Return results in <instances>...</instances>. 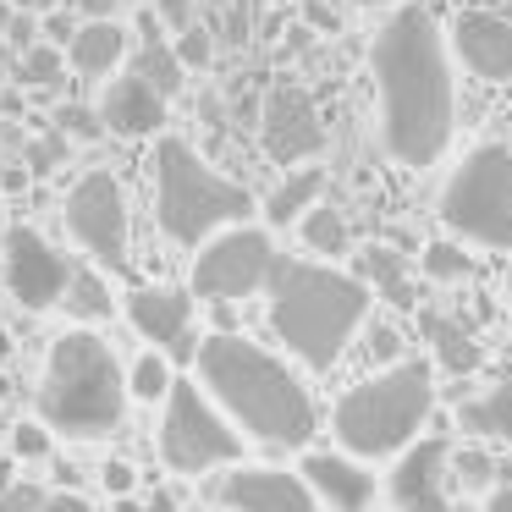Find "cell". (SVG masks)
<instances>
[{
	"mask_svg": "<svg viewBox=\"0 0 512 512\" xmlns=\"http://www.w3.org/2000/svg\"><path fill=\"white\" fill-rule=\"evenodd\" d=\"M380 89V138L397 166H435L441 149L452 144V72H446L441 28L424 6H397L380 23L369 45Z\"/></svg>",
	"mask_w": 512,
	"mask_h": 512,
	"instance_id": "1",
	"label": "cell"
},
{
	"mask_svg": "<svg viewBox=\"0 0 512 512\" xmlns=\"http://www.w3.org/2000/svg\"><path fill=\"white\" fill-rule=\"evenodd\" d=\"M193 369H199V391L226 413V424L254 435V441L309 446V435L320 430V408H314L309 386L292 375V364H281L276 353H265L248 336H204Z\"/></svg>",
	"mask_w": 512,
	"mask_h": 512,
	"instance_id": "2",
	"label": "cell"
},
{
	"mask_svg": "<svg viewBox=\"0 0 512 512\" xmlns=\"http://www.w3.org/2000/svg\"><path fill=\"white\" fill-rule=\"evenodd\" d=\"M270 325L287 353L309 369H331L358 331L369 325V287L336 265L276 259L270 265Z\"/></svg>",
	"mask_w": 512,
	"mask_h": 512,
	"instance_id": "3",
	"label": "cell"
},
{
	"mask_svg": "<svg viewBox=\"0 0 512 512\" xmlns=\"http://www.w3.org/2000/svg\"><path fill=\"white\" fill-rule=\"evenodd\" d=\"M127 419V369L94 331L72 325L50 342L39 375V424L67 441H105Z\"/></svg>",
	"mask_w": 512,
	"mask_h": 512,
	"instance_id": "4",
	"label": "cell"
},
{
	"mask_svg": "<svg viewBox=\"0 0 512 512\" xmlns=\"http://www.w3.org/2000/svg\"><path fill=\"white\" fill-rule=\"evenodd\" d=\"M435 408V375L424 358H397L391 369L358 380L336 397L331 408V430L336 446L358 463L369 457H397L413 446V435L424 430Z\"/></svg>",
	"mask_w": 512,
	"mask_h": 512,
	"instance_id": "5",
	"label": "cell"
},
{
	"mask_svg": "<svg viewBox=\"0 0 512 512\" xmlns=\"http://www.w3.org/2000/svg\"><path fill=\"white\" fill-rule=\"evenodd\" d=\"M254 215V193L204 166L188 138H160L155 149V221L177 248H204L221 226H243Z\"/></svg>",
	"mask_w": 512,
	"mask_h": 512,
	"instance_id": "6",
	"label": "cell"
},
{
	"mask_svg": "<svg viewBox=\"0 0 512 512\" xmlns=\"http://www.w3.org/2000/svg\"><path fill=\"white\" fill-rule=\"evenodd\" d=\"M441 221L479 248H512V149L474 144L441 188Z\"/></svg>",
	"mask_w": 512,
	"mask_h": 512,
	"instance_id": "7",
	"label": "cell"
},
{
	"mask_svg": "<svg viewBox=\"0 0 512 512\" xmlns=\"http://www.w3.org/2000/svg\"><path fill=\"white\" fill-rule=\"evenodd\" d=\"M155 446H160V463H166L171 474H188V479L243 457V435L226 424V413L215 408L193 380H171L166 402H160Z\"/></svg>",
	"mask_w": 512,
	"mask_h": 512,
	"instance_id": "8",
	"label": "cell"
},
{
	"mask_svg": "<svg viewBox=\"0 0 512 512\" xmlns=\"http://www.w3.org/2000/svg\"><path fill=\"white\" fill-rule=\"evenodd\" d=\"M270 265H276V248H270L265 226H248V221L226 226L193 254V298H210V303L254 298L270 281Z\"/></svg>",
	"mask_w": 512,
	"mask_h": 512,
	"instance_id": "9",
	"label": "cell"
},
{
	"mask_svg": "<svg viewBox=\"0 0 512 512\" xmlns=\"http://www.w3.org/2000/svg\"><path fill=\"white\" fill-rule=\"evenodd\" d=\"M67 232L94 265L127 270V199L111 171H83L67 193Z\"/></svg>",
	"mask_w": 512,
	"mask_h": 512,
	"instance_id": "10",
	"label": "cell"
},
{
	"mask_svg": "<svg viewBox=\"0 0 512 512\" xmlns=\"http://www.w3.org/2000/svg\"><path fill=\"white\" fill-rule=\"evenodd\" d=\"M0 270H6L12 298L34 314L61 309V292L72 281L67 254L45 232H34V226H6V237H0Z\"/></svg>",
	"mask_w": 512,
	"mask_h": 512,
	"instance_id": "11",
	"label": "cell"
},
{
	"mask_svg": "<svg viewBox=\"0 0 512 512\" xmlns=\"http://www.w3.org/2000/svg\"><path fill=\"white\" fill-rule=\"evenodd\" d=\"M259 138H265V155L276 166H298V160H314L325 149V127L314 100L298 89V83H276L265 94V122H259Z\"/></svg>",
	"mask_w": 512,
	"mask_h": 512,
	"instance_id": "12",
	"label": "cell"
},
{
	"mask_svg": "<svg viewBox=\"0 0 512 512\" xmlns=\"http://www.w3.org/2000/svg\"><path fill=\"white\" fill-rule=\"evenodd\" d=\"M127 320H133L138 336H149L155 347H166L171 358L199 353V336H193V292L182 287H133L127 292Z\"/></svg>",
	"mask_w": 512,
	"mask_h": 512,
	"instance_id": "13",
	"label": "cell"
},
{
	"mask_svg": "<svg viewBox=\"0 0 512 512\" xmlns=\"http://www.w3.org/2000/svg\"><path fill=\"white\" fill-rule=\"evenodd\" d=\"M215 501L226 512H320L314 490L287 468H232L215 485Z\"/></svg>",
	"mask_w": 512,
	"mask_h": 512,
	"instance_id": "14",
	"label": "cell"
},
{
	"mask_svg": "<svg viewBox=\"0 0 512 512\" xmlns=\"http://www.w3.org/2000/svg\"><path fill=\"white\" fill-rule=\"evenodd\" d=\"M446 457H452L446 441H413L408 452L397 457V468H391V479H386L397 512H452V496H446Z\"/></svg>",
	"mask_w": 512,
	"mask_h": 512,
	"instance_id": "15",
	"label": "cell"
},
{
	"mask_svg": "<svg viewBox=\"0 0 512 512\" xmlns=\"http://www.w3.org/2000/svg\"><path fill=\"white\" fill-rule=\"evenodd\" d=\"M298 479L331 512H369L375 507V474H369V463H358L347 452H309Z\"/></svg>",
	"mask_w": 512,
	"mask_h": 512,
	"instance_id": "16",
	"label": "cell"
},
{
	"mask_svg": "<svg viewBox=\"0 0 512 512\" xmlns=\"http://www.w3.org/2000/svg\"><path fill=\"white\" fill-rule=\"evenodd\" d=\"M452 45L463 56V67L485 83L512 78V23L496 12H463L452 23Z\"/></svg>",
	"mask_w": 512,
	"mask_h": 512,
	"instance_id": "17",
	"label": "cell"
},
{
	"mask_svg": "<svg viewBox=\"0 0 512 512\" xmlns=\"http://www.w3.org/2000/svg\"><path fill=\"white\" fill-rule=\"evenodd\" d=\"M100 127L105 133H122V138H149L166 127V100L144 78L122 72V78H111V89L100 100Z\"/></svg>",
	"mask_w": 512,
	"mask_h": 512,
	"instance_id": "18",
	"label": "cell"
},
{
	"mask_svg": "<svg viewBox=\"0 0 512 512\" xmlns=\"http://www.w3.org/2000/svg\"><path fill=\"white\" fill-rule=\"evenodd\" d=\"M127 61V28L116 17H100V23H78L67 45V67L78 78H111L116 67Z\"/></svg>",
	"mask_w": 512,
	"mask_h": 512,
	"instance_id": "19",
	"label": "cell"
},
{
	"mask_svg": "<svg viewBox=\"0 0 512 512\" xmlns=\"http://www.w3.org/2000/svg\"><path fill=\"white\" fill-rule=\"evenodd\" d=\"M353 276L364 281L369 292H380V298H386L391 309H413V276H408V265H402V254H397L391 243H369V248H358Z\"/></svg>",
	"mask_w": 512,
	"mask_h": 512,
	"instance_id": "20",
	"label": "cell"
},
{
	"mask_svg": "<svg viewBox=\"0 0 512 512\" xmlns=\"http://www.w3.org/2000/svg\"><path fill=\"white\" fill-rule=\"evenodd\" d=\"M424 342H430L435 364L446 369V375H474L479 364H485V353H479V342L463 331V325L452 320V314H424Z\"/></svg>",
	"mask_w": 512,
	"mask_h": 512,
	"instance_id": "21",
	"label": "cell"
},
{
	"mask_svg": "<svg viewBox=\"0 0 512 512\" xmlns=\"http://www.w3.org/2000/svg\"><path fill=\"white\" fill-rule=\"evenodd\" d=\"M320 193H325V171H320V166L292 171V177L265 199V221H270V226H298L303 215H309L314 204H320Z\"/></svg>",
	"mask_w": 512,
	"mask_h": 512,
	"instance_id": "22",
	"label": "cell"
},
{
	"mask_svg": "<svg viewBox=\"0 0 512 512\" xmlns=\"http://www.w3.org/2000/svg\"><path fill=\"white\" fill-rule=\"evenodd\" d=\"M463 430L468 435H490V441H512V375H501L485 397L463 402Z\"/></svg>",
	"mask_w": 512,
	"mask_h": 512,
	"instance_id": "23",
	"label": "cell"
},
{
	"mask_svg": "<svg viewBox=\"0 0 512 512\" xmlns=\"http://www.w3.org/2000/svg\"><path fill=\"white\" fill-rule=\"evenodd\" d=\"M61 309L89 331V325H100V320H111V314H116V298H111V287H105L100 270H72L67 292H61Z\"/></svg>",
	"mask_w": 512,
	"mask_h": 512,
	"instance_id": "24",
	"label": "cell"
},
{
	"mask_svg": "<svg viewBox=\"0 0 512 512\" xmlns=\"http://www.w3.org/2000/svg\"><path fill=\"white\" fill-rule=\"evenodd\" d=\"M127 72H133V78H144L160 100H171V94L182 89V61L171 56L166 39H144V45L133 50V67H127Z\"/></svg>",
	"mask_w": 512,
	"mask_h": 512,
	"instance_id": "25",
	"label": "cell"
},
{
	"mask_svg": "<svg viewBox=\"0 0 512 512\" xmlns=\"http://www.w3.org/2000/svg\"><path fill=\"white\" fill-rule=\"evenodd\" d=\"M298 237H303V248L309 254H325V259H336V254H347V221H342V210H331V204H314L309 215L298 221Z\"/></svg>",
	"mask_w": 512,
	"mask_h": 512,
	"instance_id": "26",
	"label": "cell"
},
{
	"mask_svg": "<svg viewBox=\"0 0 512 512\" xmlns=\"http://www.w3.org/2000/svg\"><path fill=\"white\" fill-rule=\"evenodd\" d=\"M0 512H89V501L72 490H39V485H0Z\"/></svg>",
	"mask_w": 512,
	"mask_h": 512,
	"instance_id": "27",
	"label": "cell"
},
{
	"mask_svg": "<svg viewBox=\"0 0 512 512\" xmlns=\"http://www.w3.org/2000/svg\"><path fill=\"white\" fill-rule=\"evenodd\" d=\"M171 380H177V369H171L166 353H138L133 358V375H127V391H133L138 402H166Z\"/></svg>",
	"mask_w": 512,
	"mask_h": 512,
	"instance_id": "28",
	"label": "cell"
},
{
	"mask_svg": "<svg viewBox=\"0 0 512 512\" xmlns=\"http://www.w3.org/2000/svg\"><path fill=\"white\" fill-rule=\"evenodd\" d=\"M419 265H424V276H430V281H468V276H474V259H468L457 243H430L419 254Z\"/></svg>",
	"mask_w": 512,
	"mask_h": 512,
	"instance_id": "29",
	"label": "cell"
},
{
	"mask_svg": "<svg viewBox=\"0 0 512 512\" xmlns=\"http://www.w3.org/2000/svg\"><path fill=\"white\" fill-rule=\"evenodd\" d=\"M446 463L457 468V479H463L468 490H485L490 479H496V457H490L485 446H457V452L446 457Z\"/></svg>",
	"mask_w": 512,
	"mask_h": 512,
	"instance_id": "30",
	"label": "cell"
},
{
	"mask_svg": "<svg viewBox=\"0 0 512 512\" xmlns=\"http://www.w3.org/2000/svg\"><path fill=\"white\" fill-rule=\"evenodd\" d=\"M171 56L182 61V72H188V67H193V72H204V67L215 61V39L204 34V28H182L177 45H171Z\"/></svg>",
	"mask_w": 512,
	"mask_h": 512,
	"instance_id": "31",
	"label": "cell"
},
{
	"mask_svg": "<svg viewBox=\"0 0 512 512\" xmlns=\"http://www.w3.org/2000/svg\"><path fill=\"white\" fill-rule=\"evenodd\" d=\"M17 78H23V83H34V89H39V83H56V78H61V50L34 45V50L23 56V67H17Z\"/></svg>",
	"mask_w": 512,
	"mask_h": 512,
	"instance_id": "32",
	"label": "cell"
},
{
	"mask_svg": "<svg viewBox=\"0 0 512 512\" xmlns=\"http://www.w3.org/2000/svg\"><path fill=\"white\" fill-rule=\"evenodd\" d=\"M56 133L61 138H100V111H89V105H61L56 111Z\"/></svg>",
	"mask_w": 512,
	"mask_h": 512,
	"instance_id": "33",
	"label": "cell"
},
{
	"mask_svg": "<svg viewBox=\"0 0 512 512\" xmlns=\"http://www.w3.org/2000/svg\"><path fill=\"white\" fill-rule=\"evenodd\" d=\"M12 452H17V457H45V452H50V430H45L39 419L17 424V430H12Z\"/></svg>",
	"mask_w": 512,
	"mask_h": 512,
	"instance_id": "34",
	"label": "cell"
},
{
	"mask_svg": "<svg viewBox=\"0 0 512 512\" xmlns=\"http://www.w3.org/2000/svg\"><path fill=\"white\" fill-rule=\"evenodd\" d=\"M61 155H67V138H61V133H50V138H39V144H28V166H34V171L61 166Z\"/></svg>",
	"mask_w": 512,
	"mask_h": 512,
	"instance_id": "35",
	"label": "cell"
},
{
	"mask_svg": "<svg viewBox=\"0 0 512 512\" xmlns=\"http://www.w3.org/2000/svg\"><path fill=\"white\" fill-rule=\"evenodd\" d=\"M369 358H375V364H397V331H391V325L369 320Z\"/></svg>",
	"mask_w": 512,
	"mask_h": 512,
	"instance_id": "36",
	"label": "cell"
},
{
	"mask_svg": "<svg viewBox=\"0 0 512 512\" xmlns=\"http://www.w3.org/2000/svg\"><path fill=\"white\" fill-rule=\"evenodd\" d=\"M133 485H138V474L122 463V457H111V463H105V490L122 501V496H133Z\"/></svg>",
	"mask_w": 512,
	"mask_h": 512,
	"instance_id": "37",
	"label": "cell"
},
{
	"mask_svg": "<svg viewBox=\"0 0 512 512\" xmlns=\"http://www.w3.org/2000/svg\"><path fill=\"white\" fill-rule=\"evenodd\" d=\"M39 28H45V39H50V50H67L72 45V34H78V23H72L67 12H50V17H39Z\"/></svg>",
	"mask_w": 512,
	"mask_h": 512,
	"instance_id": "38",
	"label": "cell"
},
{
	"mask_svg": "<svg viewBox=\"0 0 512 512\" xmlns=\"http://www.w3.org/2000/svg\"><path fill=\"white\" fill-rule=\"evenodd\" d=\"M155 12H160V23L166 28H193V0H155Z\"/></svg>",
	"mask_w": 512,
	"mask_h": 512,
	"instance_id": "39",
	"label": "cell"
},
{
	"mask_svg": "<svg viewBox=\"0 0 512 512\" xmlns=\"http://www.w3.org/2000/svg\"><path fill=\"white\" fill-rule=\"evenodd\" d=\"M6 39H12V45H28V50H34V39H39V17L12 12V23H6Z\"/></svg>",
	"mask_w": 512,
	"mask_h": 512,
	"instance_id": "40",
	"label": "cell"
},
{
	"mask_svg": "<svg viewBox=\"0 0 512 512\" xmlns=\"http://www.w3.org/2000/svg\"><path fill=\"white\" fill-rule=\"evenodd\" d=\"M303 23H314V28H325V34H336V12H331V6H320V0H309Z\"/></svg>",
	"mask_w": 512,
	"mask_h": 512,
	"instance_id": "41",
	"label": "cell"
},
{
	"mask_svg": "<svg viewBox=\"0 0 512 512\" xmlns=\"http://www.w3.org/2000/svg\"><path fill=\"white\" fill-rule=\"evenodd\" d=\"M72 6L83 12V23H100V17H111V6H116V0H72Z\"/></svg>",
	"mask_w": 512,
	"mask_h": 512,
	"instance_id": "42",
	"label": "cell"
},
{
	"mask_svg": "<svg viewBox=\"0 0 512 512\" xmlns=\"http://www.w3.org/2000/svg\"><path fill=\"white\" fill-rule=\"evenodd\" d=\"M485 512H512V485H496L485 496Z\"/></svg>",
	"mask_w": 512,
	"mask_h": 512,
	"instance_id": "43",
	"label": "cell"
},
{
	"mask_svg": "<svg viewBox=\"0 0 512 512\" xmlns=\"http://www.w3.org/2000/svg\"><path fill=\"white\" fill-rule=\"evenodd\" d=\"M23 12L28 17H50V12H61V0H23Z\"/></svg>",
	"mask_w": 512,
	"mask_h": 512,
	"instance_id": "44",
	"label": "cell"
},
{
	"mask_svg": "<svg viewBox=\"0 0 512 512\" xmlns=\"http://www.w3.org/2000/svg\"><path fill=\"white\" fill-rule=\"evenodd\" d=\"M144 512H171V496H155V501H149Z\"/></svg>",
	"mask_w": 512,
	"mask_h": 512,
	"instance_id": "45",
	"label": "cell"
},
{
	"mask_svg": "<svg viewBox=\"0 0 512 512\" xmlns=\"http://www.w3.org/2000/svg\"><path fill=\"white\" fill-rule=\"evenodd\" d=\"M6 23H12V6H6V0H0V39H6Z\"/></svg>",
	"mask_w": 512,
	"mask_h": 512,
	"instance_id": "46",
	"label": "cell"
},
{
	"mask_svg": "<svg viewBox=\"0 0 512 512\" xmlns=\"http://www.w3.org/2000/svg\"><path fill=\"white\" fill-rule=\"evenodd\" d=\"M116 512H144V507H138V501H127V496H122V501H116Z\"/></svg>",
	"mask_w": 512,
	"mask_h": 512,
	"instance_id": "47",
	"label": "cell"
},
{
	"mask_svg": "<svg viewBox=\"0 0 512 512\" xmlns=\"http://www.w3.org/2000/svg\"><path fill=\"white\" fill-rule=\"evenodd\" d=\"M353 6H397V0H353Z\"/></svg>",
	"mask_w": 512,
	"mask_h": 512,
	"instance_id": "48",
	"label": "cell"
},
{
	"mask_svg": "<svg viewBox=\"0 0 512 512\" xmlns=\"http://www.w3.org/2000/svg\"><path fill=\"white\" fill-rule=\"evenodd\" d=\"M507 314H512V270H507Z\"/></svg>",
	"mask_w": 512,
	"mask_h": 512,
	"instance_id": "49",
	"label": "cell"
},
{
	"mask_svg": "<svg viewBox=\"0 0 512 512\" xmlns=\"http://www.w3.org/2000/svg\"><path fill=\"white\" fill-rule=\"evenodd\" d=\"M116 6H138V0H116Z\"/></svg>",
	"mask_w": 512,
	"mask_h": 512,
	"instance_id": "50",
	"label": "cell"
}]
</instances>
